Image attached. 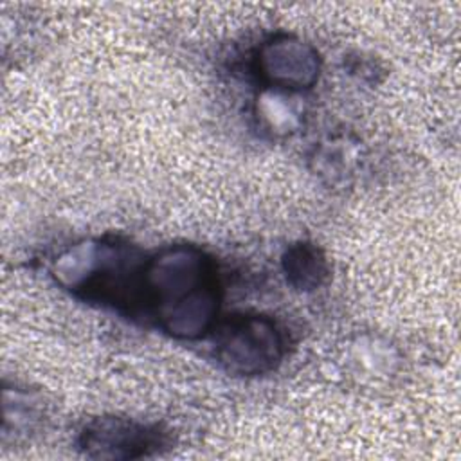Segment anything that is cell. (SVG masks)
<instances>
[{
    "instance_id": "cell-7",
    "label": "cell",
    "mask_w": 461,
    "mask_h": 461,
    "mask_svg": "<svg viewBox=\"0 0 461 461\" xmlns=\"http://www.w3.org/2000/svg\"><path fill=\"white\" fill-rule=\"evenodd\" d=\"M265 103L261 104V117L265 119V122L268 124V128L274 131H288L294 128L295 122V113L294 110L285 103L286 97H283L279 92L272 90L268 94V97L263 99Z\"/></svg>"
},
{
    "instance_id": "cell-3",
    "label": "cell",
    "mask_w": 461,
    "mask_h": 461,
    "mask_svg": "<svg viewBox=\"0 0 461 461\" xmlns=\"http://www.w3.org/2000/svg\"><path fill=\"white\" fill-rule=\"evenodd\" d=\"M216 360L232 375L258 376L274 371L286 353L283 328L263 313H236L212 330Z\"/></svg>"
},
{
    "instance_id": "cell-1",
    "label": "cell",
    "mask_w": 461,
    "mask_h": 461,
    "mask_svg": "<svg viewBox=\"0 0 461 461\" xmlns=\"http://www.w3.org/2000/svg\"><path fill=\"white\" fill-rule=\"evenodd\" d=\"M144 313L180 340L212 333L220 313V279L212 258L196 245H169L146 258Z\"/></svg>"
},
{
    "instance_id": "cell-4",
    "label": "cell",
    "mask_w": 461,
    "mask_h": 461,
    "mask_svg": "<svg viewBox=\"0 0 461 461\" xmlns=\"http://www.w3.org/2000/svg\"><path fill=\"white\" fill-rule=\"evenodd\" d=\"M322 70L319 50L306 40L276 32L263 40L254 54V72L276 92H304L315 86Z\"/></svg>"
},
{
    "instance_id": "cell-2",
    "label": "cell",
    "mask_w": 461,
    "mask_h": 461,
    "mask_svg": "<svg viewBox=\"0 0 461 461\" xmlns=\"http://www.w3.org/2000/svg\"><path fill=\"white\" fill-rule=\"evenodd\" d=\"M146 256L119 238L83 240L54 263L61 286L77 297L117 312H144L142 268Z\"/></svg>"
},
{
    "instance_id": "cell-6",
    "label": "cell",
    "mask_w": 461,
    "mask_h": 461,
    "mask_svg": "<svg viewBox=\"0 0 461 461\" xmlns=\"http://www.w3.org/2000/svg\"><path fill=\"white\" fill-rule=\"evenodd\" d=\"M286 283L299 292H313L330 279V261L324 250L312 241L288 245L281 258Z\"/></svg>"
},
{
    "instance_id": "cell-5",
    "label": "cell",
    "mask_w": 461,
    "mask_h": 461,
    "mask_svg": "<svg viewBox=\"0 0 461 461\" xmlns=\"http://www.w3.org/2000/svg\"><path fill=\"white\" fill-rule=\"evenodd\" d=\"M77 445L86 457L94 459H140L167 447V436L157 425L99 416L83 427Z\"/></svg>"
}]
</instances>
